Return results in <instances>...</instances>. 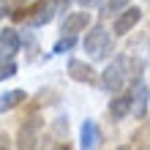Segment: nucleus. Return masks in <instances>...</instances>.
Wrapping results in <instances>:
<instances>
[{
    "mask_svg": "<svg viewBox=\"0 0 150 150\" xmlns=\"http://www.w3.org/2000/svg\"><path fill=\"white\" fill-rule=\"evenodd\" d=\"M85 49H87V55H90L93 60H107L112 55V49H115L109 30L101 28V25L90 28V30H87V36H85Z\"/></svg>",
    "mask_w": 150,
    "mask_h": 150,
    "instance_id": "f257e3e1",
    "label": "nucleus"
},
{
    "mask_svg": "<svg viewBox=\"0 0 150 150\" xmlns=\"http://www.w3.org/2000/svg\"><path fill=\"white\" fill-rule=\"evenodd\" d=\"M142 19V11H139L137 6H131V8H123V14L115 19V36H126V33L134 28V25Z\"/></svg>",
    "mask_w": 150,
    "mask_h": 150,
    "instance_id": "39448f33",
    "label": "nucleus"
},
{
    "mask_svg": "<svg viewBox=\"0 0 150 150\" xmlns=\"http://www.w3.org/2000/svg\"><path fill=\"white\" fill-rule=\"evenodd\" d=\"M0 47H3L8 55H14V52L19 49V33L14 28H3L0 30Z\"/></svg>",
    "mask_w": 150,
    "mask_h": 150,
    "instance_id": "9d476101",
    "label": "nucleus"
},
{
    "mask_svg": "<svg viewBox=\"0 0 150 150\" xmlns=\"http://www.w3.org/2000/svg\"><path fill=\"white\" fill-rule=\"evenodd\" d=\"M109 115H112L115 120H123L126 115H131V98H128V96L112 98V104H109Z\"/></svg>",
    "mask_w": 150,
    "mask_h": 150,
    "instance_id": "f8f14e48",
    "label": "nucleus"
},
{
    "mask_svg": "<svg viewBox=\"0 0 150 150\" xmlns=\"http://www.w3.org/2000/svg\"><path fill=\"white\" fill-rule=\"evenodd\" d=\"M76 3H79V6H90V8H93V6H98L101 0H76Z\"/></svg>",
    "mask_w": 150,
    "mask_h": 150,
    "instance_id": "dca6fc26",
    "label": "nucleus"
},
{
    "mask_svg": "<svg viewBox=\"0 0 150 150\" xmlns=\"http://www.w3.org/2000/svg\"><path fill=\"white\" fill-rule=\"evenodd\" d=\"M131 115L134 117H145L147 115V98H150V93H147V87L145 85H137L134 90H131Z\"/></svg>",
    "mask_w": 150,
    "mask_h": 150,
    "instance_id": "423d86ee",
    "label": "nucleus"
},
{
    "mask_svg": "<svg viewBox=\"0 0 150 150\" xmlns=\"http://www.w3.org/2000/svg\"><path fill=\"white\" fill-rule=\"evenodd\" d=\"M98 142H101V131L93 120H85L82 123V137H79V145L82 150H98Z\"/></svg>",
    "mask_w": 150,
    "mask_h": 150,
    "instance_id": "0eeeda50",
    "label": "nucleus"
},
{
    "mask_svg": "<svg viewBox=\"0 0 150 150\" xmlns=\"http://www.w3.org/2000/svg\"><path fill=\"white\" fill-rule=\"evenodd\" d=\"M44 126L41 117H30L25 126L19 128V139H16V145H19V150H36V142H38V131Z\"/></svg>",
    "mask_w": 150,
    "mask_h": 150,
    "instance_id": "20e7f679",
    "label": "nucleus"
},
{
    "mask_svg": "<svg viewBox=\"0 0 150 150\" xmlns=\"http://www.w3.org/2000/svg\"><path fill=\"white\" fill-rule=\"evenodd\" d=\"M107 11H123V8H126L128 3H131V0H107Z\"/></svg>",
    "mask_w": 150,
    "mask_h": 150,
    "instance_id": "2eb2a0df",
    "label": "nucleus"
},
{
    "mask_svg": "<svg viewBox=\"0 0 150 150\" xmlns=\"http://www.w3.org/2000/svg\"><path fill=\"white\" fill-rule=\"evenodd\" d=\"M74 47H76V38H74V36H66V38H60V41L55 44V52H60V55H63V52L74 49Z\"/></svg>",
    "mask_w": 150,
    "mask_h": 150,
    "instance_id": "ddd939ff",
    "label": "nucleus"
},
{
    "mask_svg": "<svg viewBox=\"0 0 150 150\" xmlns=\"http://www.w3.org/2000/svg\"><path fill=\"white\" fill-rule=\"evenodd\" d=\"M25 98H28L25 90H8V93H3V96H0V112H8V109L19 107Z\"/></svg>",
    "mask_w": 150,
    "mask_h": 150,
    "instance_id": "9b49d317",
    "label": "nucleus"
},
{
    "mask_svg": "<svg viewBox=\"0 0 150 150\" xmlns=\"http://www.w3.org/2000/svg\"><path fill=\"white\" fill-rule=\"evenodd\" d=\"M0 63H3V49H0Z\"/></svg>",
    "mask_w": 150,
    "mask_h": 150,
    "instance_id": "412c9836",
    "label": "nucleus"
},
{
    "mask_svg": "<svg viewBox=\"0 0 150 150\" xmlns=\"http://www.w3.org/2000/svg\"><path fill=\"white\" fill-rule=\"evenodd\" d=\"M117 150H131V147H128V145H120V147H117Z\"/></svg>",
    "mask_w": 150,
    "mask_h": 150,
    "instance_id": "6ab92c4d",
    "label": "nucleus"
},
{
    "mask_svg": "<svg viewBox=\"0 0 150 150\" xmlns=\"http://www.w3.org/2000/svg\"><path fill=\"white\" fill-rule=\"evenodd\" d=\"M52 3H55V8H57V6H68V0H52Z\"/></svg>",
    "mask_w": 150,
    "mask_h": 150,
    "instance_id": "a211bd4d",
    "label": "nucleus"
},
{
    "mask_svg": "<svg viewBox=\"0 0 150 150\" xmlns=\"http://www.w3.org/2000/svg\"><path fill=\"white\" fill-rule=\"evenodd\" d=\"M14 74H16V63H11V60H8V63H0V82L8 79V76H14Z\"/></svg>",
    "mask_w": 150,
    "mask_h": 150,
    "instance_id": "4468645a",
    "label": "nucleus"
},
{
    "mask_svg": "<svg viewBox=\"0 0 150 150\" xmlns=\"http://www.w3.org/2000/svg\"><path fill=\"white\" fill-rule=\"evenodd\" d=\"M3 14H6V8H3V6H0V19H3Z\"/></svg>",
    "mask_w": 150,
    "mask_h": 150,
    "instance_id": "aec40b11",
    "label": "nucleus"
},
{
    "mask_svg": "<svg viewBox=\"0 0 150 150\" xmlns=\"http://www.w3.org/2000/svg\"><path fill=\"white\" fill-rule=\"evenodd\" d=\"M0 150H8V139H6V134H0Z\"/></svg>",
    "mask_w": 150,
    "mask_h": 150,
    "instance_id": "f3484780",
    "label": "nucleus"
},
{
    "mask_svg": "<svg viewBox=\"0 0 150 150\" xmlns=\"http://www.w3.org/2000/svg\"><path fill=\"white\" fill-rule=\"evenodd\" d=\"M87 25H90V14H85V11L68 14L63 19V33H66V36H76V33L82 28H87Z\"/></svg>",
    "mask_w": 150,
    "mask_h": 150,
    "instance_id": "6e6552de",
    "label": "nucleus"
},
{
    "mask_svg": "<svg viewBox=\"0 0 150 150\" xmlns=\"http://www.w3.org/2000/svg\"><path fill=\"white\" fill-rule=\"evenodd\" d=\"M128 60L126 57H115L112 63L104 68V74H101V85L107 87L109 93H120L123 90V85H126V76H128Z\"/></svg>",
    "mask_w": 150,
    "mask_h": 150,
    "instance_id": "f03ea898",
    "label": "nucleus"
},
{
    "mask_svg": "<svg viewBox=\"0 0 150 150\" xmlns=\"http://www.w3.org/2000/svg\"><path fill=\"white\" fill-rule=\"evenodd\" d=\"M16 16H25V25H28V28H44V25L55 16V3H36L28 14L19 11Z\"/></svg>",
    "mask_w": 150,
    "mask_h": 150,
    "instance_id": "7ed1b4c3",
    "label": "nucleus"
},
{
    "mask_svg": "<svg viewBox=\"0 0 150 150\" xmlns=\"http://www.w3.org/2000/svg\"><path fill=\"white\" fill-rule=\"evenodd\" d=\"M68 76L76 82H93V68L85 60H68Z\"/></svg>",
    "mask_w": 150,
    "mask_h": 150,
    "instance_id": "1a4fd4ad",
    "label": "nucleus"
}]
</instances>
